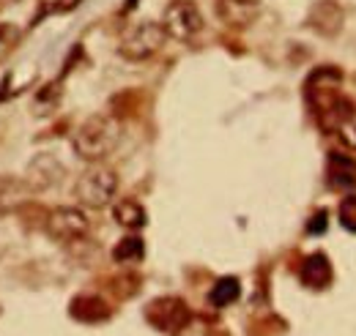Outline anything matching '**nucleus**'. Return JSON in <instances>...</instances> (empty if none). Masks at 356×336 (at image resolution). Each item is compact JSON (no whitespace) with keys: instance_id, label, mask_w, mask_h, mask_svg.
<instances>
[{"instance_id":"1","label":"nucleus","mask_w":356,"mask_h":336,"mask_svg":"<svg viewBox=\"0 0 356 336\" xmlns=\"http://www.w3.org/2000/svg\"><path fill=\"white\" fill-rule=\"evenodd\" d=\"M121 140V126L115 118L110 115H90L88 121H83L80 128L72 137V148L80 159L86 162H102L104 156H110L115 151Z\"/></svg>"},{"instance_id":"2","label":"nucleus","mask_w":356,"mask_h":336,"mask_svg":"<svg viewBox=\"0 0 356 336\" xmlns=\"http://www.w3.org/2000/svg\"><path fill=\"white\" fill-rule=\"evenodd\" d=\"M118 192V175L104 165H93L88 167L80 178H77V186H74V194L80 200V205L86 208H104L113 203Z\"/></svg>"},{"instance_id":"3","label":"nucleus","mask_w":356,"mask_h":336,"mask_svg":"<svg viewBox=\"0 0 356 336\" xmlns=\"http://www.w3.org/2000/svg\"><path fill=\"white\" fill-rule=\"evenodd\" d=\"M165 39H168V36H165L162 25L145 19V22L132 25V28L121 36L118 52H121L127 60H145V58H151V55H156V52L162 49Z\"/></svg>"},{"instance_id":"4","label":"nucleus","mask_w":356,"mask_h":336,"mask_svg":"<svg viewBox=\"0 0 356 336\" xmlns=\"http://www.w3.org/2000/svg\"><path fill=\"white\" fill-rule=\"evenodd\" d=\"M162 31L165 36L176 42H192L203 31V14L192 0H173L162 14Z\"/></svg>"},{"instance_id":"5","label":"nucleus","mask_w":356,"mask_h":336,"mask_svg":"<svg viewBox=\"0 0 356 336\" xmlns=\"http://www.w3.org/2000/svg\"><path fill=\"white\" fill-rule=\"evenodd\" d=\"M145 320H148L156 331H162V334L178 336L186 326H189L192 312H189V306H186L181 298H176V295H165V298H156V301L148 303V309H145Z\"/></svg>"},{"instance_id":"6","label":"nucleus","mask_w":356,"mask_h":336,"mask_svg":"<svg viewBox=\"0 0 356 336\" xmlns=\"http://www.w3.org/2000/svg\"><path fill=\"white\" fill-rule=\"evenodd\" d=\"M90 230V219L83 208L63 205L47 216V235L55 241H80Z\"/></svg>"},{"instance_id":"7","label":"nucleus","mask_w":356,"mask_h":336,"mask_svg":"<svg viewBox=\"0 0 356 336\" xmlns=\"http://www.w3.org/2000/svg\"><path fill=\"white\" fill-rule=\"evenodd\" d=\"M31 197V183L17 175H0V216L22 208Z\"/></svg>"},{"instance_id":"8","label":"nucleus","mask_w":356,"mask_h":336,"mask_svg":"<svg viewBox=\"0 0 356 336\" xmlns=\"http://www.w3.org/2000/svg\"><path fill=\"white\" fill-rule=\"evenodd\" d=\"M302 285H307L310 290H323L332 282V262L323 252H312L302 262Z\"/></svg>"},{"instance_id":"9","label":"nucleus","mask_w":356,"mask_h":336,"mask_svg":"<svg viewBox=\"0 0 356 336\" xmlns=\"http://www.w3.org/2000/svg\"><path fill=\"white\" fill-rule=\"evenodd\" d=\"M326 180L332 189L348 192L356 186V162L346 153H332L329 156V169H326Z\"/></svg>"},{"instance_id":"10","label":"nucleus","mask_w":356,"mask_h":336,"mask_svg":"<svg viewBox=\"0 0 356 336\" xmlns=\"http://www.w3.org/2000/svg\"><path fill=\"white\" fill-rule=\"evenodd\" d=\"M72 317L80 323H104L110 317V306L99 295H77L72 301Z\"/></svg>"},{"instance_id":"11","label":"nucleus","mask_w":356,"mask_h":336,"mask_svg":"<svg viewBox=\"0 0 356 336\" xmlns=\"http://www.w3.org/2000/svg\"><path fill=\"white\" fill-rule=\"evenodd\" d=\"M340 22H343V11L332 3V0H323L312 8L310 14V25L321 33H337L340 31Z\"/></svg>"},{"instance_id":"12","label":"nucleus","mask_w":356,"mask_h":336,"mask_svg":"<svg viewBox=\"0 0 356 336\" xmlns=\"http://www.w3.org/2000/svg\"><path fill=\"white\" fill-rule=\"evenodd\" d=\"M113 216H115V221L121 227H129V230H140L148 221V213H145V208L137 200H121V203H115Z\"/></svg>"},{"instance_id":"13","label":"nucleus","mask_w":356,"mask_h":336,"mask_svg":"<svg viewBox=\"0 0 356 336\" xmlns=\"http://www.w3.org/2000/svg\"><path fill=\"white\" fill-rule=\"evenodd\" d=\"M238 295H241V285H238V279H236V276H222V279L211 287V293H209V303H211L214 309H225V306L236 303V301H238Z\"/></svg>"},{"instance_id":"14","label":"nucleus","mask_w":356,"mask_h":336,"mask_svg":"<svg viewBox=\"0 0 356 336\" xmlns=\"http://www.w3.org/2000/svg\"><path fill=\"white\" fill-rule=\"evenodd\" d=\"M143 257H145V244H143V238H137V235L121 238V241L115 244V249H113V260H115V262H124V265L140 262Z\"/></svg>"},{"instance_id":"15","label":"nucleus","mask_w":356,"mask_h":336,"mask_svg":"<svg viewBox=\"0 0 356 336\" xmlns=\"http://www.w3.org/2000/svg\"><path fill=\"white\" fill-rule=\"evenodd\" d=\"M337 213H340L343 227H346V230H351V233H356V194L343 197V203H340Z\"/></svg>"},{"instance_id":"16","label":"nucleus","mask_w":356,"mask_h":336,"mask_svg":"<svg viewBox=\"0 0 356 336\" xmlns=\"http://www.w3.org/2000/svg\"><path fill=\"white\" fill-rule=\"evenodd\" d=\"M337 131H340V140H343L348 148H354L356 151V115L354 118H348V121L337 128Z\"/></svg>"},{"instance_id":"17","label":"nucleus","mask_w":356,"mask_h":336,"mask_svg":"<svg viewBox=\"0 0 356 336\" xmlns=\"http://www.w3.org/2000/svg\"><path fill=\"white\" fill-rule=\"evenodd\" d=\"M326 219H329V213H326V210H318V213L312 216V221L307 224V230H310L312 235L323 233V230H326Z\"/></svg>"},{"instance_id":"18","label":"nucleus","mask_w":356,"mask_h":336,"mask_svg":"<svg viewBox=\"0 0 356 336\" xmlns=\"http://www.w3.org/2000/svg\"><path fill=\"white\" fill-rule=\"evenodd\" d=\"M211 336H222V334H211Z\"/></svg>"}]
</instances>
